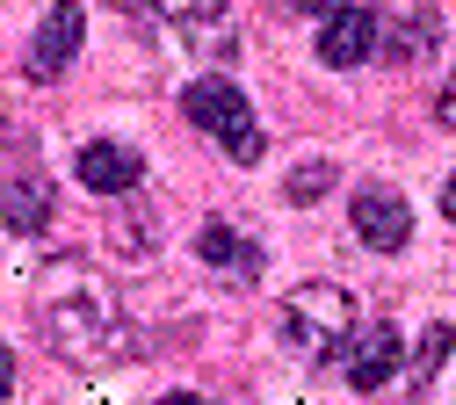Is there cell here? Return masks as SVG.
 Returning <instances> with one entry per match:
<instances>
[{
    "label": "cell",
    "mask_w": 456,
    "mask_h": 405,
    "mask_svg": "<svg viewBox=\"0 0 456 405\" xmlns=\"http://www.w3.org/2000/svg\"><path fill=\"white\" fill-rule=\"evenodd\" d=\"M442 124H449V131H456V80H449V87H442Z\"/></svg>",
    "instance_id": "obj_18"
},
{
    "label": "cell",
    "mask_w": 456,
    "mask_h": 405,
    "mask_svg": "<svg viewBox=\"0 0 456 405\" xmlns=\"http://www.w3.org/2000/svg\"><path fill=\"white\" fill-rule=\"evenodd\" d=\"M282 326H290V340L312 362H333L340 347H355V304H348V289H333V282H305L297 297L282 304Z\"/></svg>",
    "instance_id": "obj_2"
},
{
    "label": "cell",
    "mask_w": 456,
    "mask_h": 405,
    "mask_svg": "<svg viewBox=\"0 0 456 405\" xmlns=\"http://www.w3.org/2000/svg\"><path fill=\"white\" fill-rule=\"evenodd\" d=\"M333 8H340V0H297V15H319V22H326Z\"/></svg>",
    "instance_id": "obj_17"
},
{
    "label": "cell",
    "mask_w": 456,
    "mask_h": 405,
    "mask_svg": "<svg viewBox=\"0 0 456 405\" xmlns=\"http://www.w3.org/2000/svg\"><path fill=\"white\" fill-rule=\"evenodd\" d=\"M37 326H44V340H51L59 362H117V355H131V326L117 319V297H109L80 261L44 275Z\"/></svg>",
    "instance_id": "obj_1"
},
{
    "label": "cell",
    "mask_w": 456,
    "mask_h": 405,
    "mask_svg": "<svg viewBox=\"0 0 456 405\" xmlns=\"http://www.w3.org/2000/svg\"><path fill=\"white\" fill-rule=\"evenodd\" d=\"M159 8L175 15L182 29H189V22H217V0H159Z\"/></svg>",
    "instance_id": "obj_14"
},
{
    "label": "cell",
    "mask_w": 456,
    "mask_h": 405,
    "mask_svg": "<svg viewBox=\"0 0 456 405\" xmlns=\"http://www.w3.org/2000/svg\"><path fill=\"white\" fill-rule=\"evenodd\" d=\"M73 174H80V189H94V196H131V189H138V174H145V159H138L131 145L94 138V145H80Z\"/></svg>",
    "instance_id": "obj_6"
},
{
    "label": "cell",
    "mask_w": 456,
    "mask_h": 405,
    "mask_svg": "<svg viewBox=\"0 0 456 405\" xmlns=\"http://www.w3.org/2000/svg\"><path fill=\"white\" fill-rule=\"evenodd\" d=\"M333 159H305V166H290V182H282V196H290V203H319L326 189H333Z\"/></svg>",
    "instance_id": "obj_12"
},
{
    "label": "cell",
    "mask_w": 456,
    "mask_h": 405,
    "mask_svg": "<svg viewBox=\"0 0 456 405\" xmlns=\"http://www.w3.org/2000/svg\"><path fill=\"white\" fill-rule=\"evenodd\" d=\"M196 254H203L210 268H224V275H254V268H261V247L247 239V231H232V224H203V231H196Z\"/></svg>",
    "instance_id": "obj_11"
},
{
    "label": "cell",
    "mask_w": 456,
    "mask_h": 405,
    "mask_svg": "<svg viewBox=\"0 0 456 405\" xmlns=\"http://www.w3.org/2000/svg\"><path fill=\"white\" fill-rule=\"evenodd\" d=\"M398 369H406V333H398V326H370L355 340V355H348V384L355 391H384Z\"/></svg>",
    "instance_id": "obj_7"
},
{
    "label": "cell",
    "mask_w": 456,
    "mask_h": 405,
    "mask_svg": "<svg viewBox=\"0 0 456 405\" xmlns=\"http://www.w3.org/2000/svg\"><path fill=\"white\" fill-rule=\"evenodd\" d=\"M362 58H377V8L340 0V8L326 15V29H319V66L348 73V66H362Z\"/></svg>",
    "instance_id": "obj_5"
},
{
    "label": "cell",
    "mask_w": 456,
    "mask_h": 405,
    "mask_svg": "<svg viewBox=\"0 0 456 405\" xmlns=\"http://www.w3.org/2000/svg\"><path fill=\"white\" fill-rule=\"evenodd\" d=\"M159 405H203V398H196V391H167Z\"/></svg>",
    "instance_id": "obj_19"
},
{
    "label": "cell",
    "mask_w": 456,
    "mask_h": 405,
    "mask_svg": "<svg viewBox=\"0 0 456 405\" xmlns=\"http://www.w3.org/2000/svg\"><path fill=\"white\" fill-rule=\"evenodd\" d=\"M348 224H355V239L370 247V254H406V239H413V203L398 196V189H355V203H348Z\"/></svg>",
    "instance_id": "obj_3"
},
{
    "label": "cell",
    "mask_w": 456,
    "mask_h": 405,
    "mask_svg": "<svg viewBox=\"0 0 456 405\" xmlns=\"http://www.w3.org/2000/svg\"><path fill=\"white\" fill-rule=\"evenodd\" d=\"M240 109H247V94H240L232 80H217V73H203V80H189V87H182V116H189L196 131H210V138L232 124Z\"/></svg>",
    "instance_id": "obj_9"
},
{
    "label": "cell",
    "mask_w": 456,
    "mask_h": 405,
    "mask_svg": "<svg viewBox=\"0 0 456 405\" xmlns=\"http://www.w3.org/2000/svg\"><path fill=\"white\" fill-rule=\"evenodd\" d=\"M442 210H449V217H456V174H449V189H442Z\"/></svg>",
    "instance_id": "obj_20"
},
{
    "label": "cell",
    "mask_w": 456,
    "mask_h": 405,
    "mask_svg": "<svg viewBox=\"0 0 456 405\" xmlns=\"http://www.w3.org/2000/svg\"><path fill=\"white\" fill-rule=\"evenodd\" d=\"M449 340H456V333H449V326H435V333H428V340H420V377H428V369H435V362H442V355H449Z\"/></svg>",
    "instance_id": "obj_15"
},
{
    "label": "cell",
    "mask_w": 456,
    "mask_h": 405,
    "mask_svg": "<svg viewBox=\"0 0 456 405\" xmlns=\"http://www.w3.org/2000/svg\"><path fill=\"white\" fill-rule=\"evenodd\" d=\"M8 391H15V355H8V340H0V405H8Z\"/></svg>",
    "instance_id": "obj_16"
},
{
    "label": "cell",
    "mask_w": 456,
    "mask_h": 405,
    "mask_svg": "<svg viewBox=\"0 0 456 405\" xmlns=\"http://www.w3.org/2000/svg\"><path fill=\"white\" fill-rule=\"evenodd\" d=\"M0 217H8V231H44L51 224V182L37 166L0 174Z\"/></svg>",
    "instance_id": "obj_8"
},
{
    "label": "cell",
    "mask_w": 456,
    "mask_h": 405,
    "mask_svg": "<svg viewBox=\"0 0 456 405\" xmlns=\"http://www.w3.org/2000/svg\"><path fill=\"white\" fill-rule=\"evenodd\" d=\"M217 145H224V152H232L240 166H254V159H261V124H254V109H240V116H232V124H224V131H217Z\"/></svg>",
    "instance_id": "obj_13"
},
{
    "label": "cell",
    "mask_w": 456,
    "mask_h": 405,
    "mask_svg": "<svg viewBox=\"0 0 456 405\" xmlns=\"http://www.w3.org/2000/svg\"><path fill=\"white\" fill-rule=\"evenodd\" d=\"M435 36H442V22L420 8V15H398L391 29L377 22V44H384V58H398V66H420V58H435Z\"/></svg>",
    "instance_id": "obj_10"
},
{
    "label": "cell",
    "mask_w": 456,
    "mask_h": 405,
    "mask_svg": "<svg viewBox=\"0 0 456 405\" xmlns=\"http://www.w3.org/2000/svg\"><path fill=\"white\" fill-rule=\"evenodd\" d=\"M80 44H87V8L80 0H59V8L37 22V36H29V80H59L80 58Z\"/></svg>",
    "instance_id": "obj_4"
}]
</instances>
